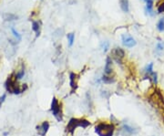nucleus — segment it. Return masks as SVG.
I'll list each match as a JSON object with an SVG mask.
<instances>
[{
  "mask_svg": "<svg viewBox=\"0 0 164 136\" xmlns=\"http://www.w3.org/2000/svg\"><path fill=\"white\" fill-rule=\"evenodd\" d=\"M116 126L111 122H99L95 126V132L98 136H113Z\"/></svg>",
  "mask_w": 164,
  "mask_h": 136,
  "instance_id": "nucleus-1",
  "label": "nucleus"
},
{
  "mask_svg": "<svg viewBox=\"0 0 164 136\" xmlns=\"http://www.w3.org/2000/svg\"><path fill=\"white\" fill-rule=\"evenodd\" d=\"M149 100H150V103L153 105V107L164 112V98L160 89H155L154 92L150 95Z\"/></svg>",
  "mask_w": 164,
  "mask_h": 136,
  "instance_id": "nucleus-2",
  "label": "nucleus"
},
{
  "mask_svg": "<svg viewBox=\"0 0 164 136\" xmlns=\"http://www.w3.org/2000/svg\"><path fill=\"white\" fill-rule=\"evenodd\" d=\"M17 79H16V73H12V74L8 76L7 80H6L5 86L6 89L9 93L13 94H20V85H18L17 83Z\"/></svg>",
  "mask_w": 164,
  "mask_h": 136,
  "instance_id": "nucleus-3",
  "label": "nucleus"
},
{
  "mask_svg": "<svg viewBox=\"0 0 164 136\" xmlns=\"http://www.w3.org/2000/svg\"><path fill=\"white\" fill-rule=\"evenodd\" d=\"M51 112L56 118L58 122H62L64 119V114H63V107L61 101L59 100L54 97L52 99V102H51Z\"/></svg>",
  "mask_w": 164,
  "mask_h": 136,
  "instance_id": "nucleus-4",
  "label": "nucleus"
},
{
  "mask_svg": "<svg viewBox=\"0 0 164 136\" xmlns=\"http://www.w3.org/2000/svg\"><path fill=\"white\" fill-rule=\"evenodd\" d=\"M79 127V119L78 118H72L70 119L69 122H68L66 126V131L68 133H69L70 135L74 134L75 131L77 130V128Z\"/></svg>",
  "mask_w": 164,
  "mask_h": 136,
  "instance_id": "nucleus-5",
  "label": "nucleus"
},
{
  "mask_svg": "<svg viewBox=\"0 0 164 136\" xmlns=\"http://www.w3.org/2000/svg\"><path fill=\"white\" fill-rule=\"evenodd\" d=\"M78 75L74 73V72H70L69 74V85L71 89V93H75L78 88Z\"/></svg>",
  "mask_w": 164,
  "mask_h": 136,
  "instance_id": "nucleus-6",
  "label": "nucleus"
},
{
  "mask_svg": "<svg viewBox=\"0 0 164 136\" xmlns=\"http://www.w3.org/2000/svg\"><path fill=\"white\" fill-rule=\"evenodd\" d=\"M49 127H50L49 122L48 121H44L42 123L36 127L38 134L40 136H46V134L48 133V130H49Z\"/></svg>",
  "mask_w": 164,
  "mask_h": 136,
  "instance_id": "nucleus-7",
  "label": "nucleus"
},
{
  "mask_svg": "<svg viewBox=\"0 0 164 136\" xmlns=\"http://www.w3.org/2000/svg\"><path fill=\"white\" fill-rule=\"evenodd\" d=\"M105 76L108 77H115L114 72H113V69H112V60L111 57H108L106 60V65L104 68V74Z\"/></svg>",
  "mask_w": 164,
  "mask_h": 136,
  "instance_id": "nucleus-8",
  "label": "nucleus"
},
{
  "mask_svg": "<svg viewBox=\"0 0 164 136\" xmlns=\"http://www.w3.org/2000/svg\"><path fill=\"white\" fill-rule=\"evenodd\" d=\"M121 38H122V43H123V45H124L125 47H127V48H133L134 46H136L137 41L132 38L131 36H130V35H127V34L122 35Z\"/></svg>",
  "mask_w": 164,
  "mask_h": 136,
  "instance_id": "nucleus-9",
  "label": "nucleus"
},
{
  "mask_svg": "<svg viewBox=\"0 0 164 136\" xmlns=\"http://www.w3.org/2000/svg\"><path fill=\"white\" fill-rule=\"evenodd\" d=\"M112 57L119 63H121V60L125 57V51L120 48H116L112 51Z\"/></svg>",
  "mask_w": 164,
  "mask_h": 136,
  "instance_id": "nucleus-10",
  "label": "nucleus"
},
{
  "mask_svg": "<svg viewBox=\"0 0 164 136\" xmlns=\"http://www.w3.org/2000/svg\"><path fill=\"white\" fill-rule=\"evenodd\" d=\"M120 8L123 12L129 13L130 11V5H129V0H120Z\"/></svg>",
  "mask_w": 164,
  "mask_h": 136,
  "instance_id": "nucleus-11",
  "label": "nucleus"
},
{
  "mask_svg": "<svg viewBox=\"0 0 164 136\" xmlns=\"http://www.w3.org/2000/svg\"><path fill=\"white\" fill-rule=\"evenodd\" d=\"M122 130L124 131L126 133L128 134H134V133H137V131L135 130L134 128H132L131 126H130V125H128V124H124L123 126H122Z\"/></svg>",
  "mask_w": 164,
  "mask_h": 136,
  "instance_id": "nucleus-12",
  "label": "nucleus"
},
{
  "mask_svg": "<svg viewBox=\"0 0 164 136\" xmlns=\"http://www.w3.org/2000/svg\"><path fill=\"white\" fill-rule=\"evenodd\" d=\"M101 80L106 84H111V83H114L116 81V79H115V77H108L103 75L101 78Z\"/></svg>",
  "mask_w": 164,
  "mask_h": 136,
  "instance_id": "nucleus-13",
  "label": "nucleus"
},
{
  "mask_svg": "<svg viewBox=\"0 0 164 136\" xmlns=\"http://www.w3.org/2000/svg\"><path fill=\"white\" fill-rule=\"evenodd\" d=\"M146 2V10L150 15H153L152 13V7H153V0H145Z\"/></svg>",
  "mask_w": 164,
  "mask_h": 136,
  "instance_id": "nucleus-14",
  "label": "nucleus"
},
{
  "mask_svg": "<svg viewBox=\"0 0 164 136\" xmlns=\"http://www.w3.org/2000/svg\"><path fill=\"white\" fill-rule=\"evenodd\" d=\"M88 126H90V122H88L87 119H84V118L79 119V127H81V128L83 129H86L88 128Z\"/></svg>",
  "mask_w": 164,
  "mask_h": 136,
  "instance_id": "nucleus-15",
  "label": "nucleus"
},
{
  "mask_svg": "<svg viewBox=\"0 0 164 136\" xmlns=\"http://www.w3.org/2000/svg\"><path fill=\"white\" fill-rule=\"evenodd\" d=\"M39 24H38V21H33L32 22V29L33 31L37 33V37L39 36Z\"/></svg>",
  "mask_w": 164,
  "mask_h": 136,
  "instance_id": "nucleus-16",
  "label": "nucleus"
},
{
  "mask_svg": "<svg viewBox=\"0 0 164 136\" xmlns=\"http://www.w3.org/2000/svg\"><path fill=\"white\" fill-rule=\"evenodd\" d=\"M67 38L68 40V45L70 47H72L74 44V40H75V34L74 33H69V34L67 35Z\"/></svg>",
  "mask_w": 164,
  "mask_h": 136,
  "instance_id": "nucleus-17",
  "label": "nucleus"
},
{
  "mask_svg": "<svg viewBox=\"0 0 164 136\" xmlns=\"http://www.w3.org/2000/svg\"><path fill=\"white\" fill-rule=\"evenodd\" d=\"M157 28L160 32H163L164 31V18H160L159 20V22L157 23Z\"/></svg>",
  "mask_w": 164,
  "mask_h": 136,
  "instance_id": "nucleus-18",
  "label": "nucleus"
},
{
  "mask_svg": "<svg viewBox=\"0 0 164 136\" xmlns=\"http://www.w3.org/2000/svg\"><path fill=\"white\" fill-rule=\"evenodd\" d=\"M147 77H148V79H150V80H151V81L153 82L155 85L158 83V75H157L156 72H152L150 76H147Z\"/></svg>",
  "mask_w": 164,
  "mask_h": 136,
  "instance_id": "nucleus-19",
  "label": "nucleus"
},
{
  "mask_svg": "<svg viewBox=\"0 0 164 136\" xmlns=\"http://www.w3.org/2000/svg\"><path fill=\"white\" fill-rule=\"evenodd\" d=\"M152 72H153V63H150L146 68V77L150 76Z\"/></svg>",
  "mask_w": 164,
  "mask_h": 136,
  "instance_id": "nucleus-20",
  "label": "nucleus"
},
{
  "mask_svg": "<svg viewBox=\"0 0 164 136\" xmlns=\"http://www.w3.org/2000/svg\"><path fill=\"white\" fill-rule=\"evenodd\" d=\"M164 50V43L163 42H159L156 45V52L158 53H161Z\"/></svg>",
  "mask_w": 164,
  "mask_h": 136,
  "instance_id": "nucleus-21",
  "label": "nucleus"
},
{
  "mask_svg": "<svg viewBox=\"0 0 164 136\" xmlns=\"http://www.w3.org/2000/svg\"><path fill=\"white\" fill-rule=\"evenodd\" d=\"M3 18H4V19L6 20H15L16 18H17V16H16L15 15L13 14H5L3 15Z\"/></svg>",
  "mask_w": 164,
  "mask_h": 136,
  "instance_id": "nucleus-22",
  "label": "nucleus"
},
{
  "mask_svg": "<svg viewBox=\"0 0 164 136\" xmlns=\"http://www.w3.org/2000/svg\"><path fill=\"white\" fill-rule=\"evenodd\" d=\"M11 31H12V33H13V35L15 36V38H16V39L18 40V41H21V39H22V38H21V36H20V34L19 33L16 31V29H15L14 28H11Z\"/></svg>",
  "mask_w": 164,
  "mask_h": 136,
  "instance_id": "nucleus-23",
  "label": "nucleus"
},
{
  "mask_svg": "<svg viewBox=\"0 0 164 136\" xmlns=\"http://www.w3.org/2000/svg\"><path fill=\"white\" fill-rule=\"evenodd\" d=\"M16 75V79H17L18 80H21L25 75V69H21V70H20Z\"/></svg>",
  "mask_w": 164,
  "mask_h": 136,
  "instance_id": "nucleus-24",
  "label": "nucleus"
},
{
  "mask_svg": "<svg viewBox=\"0 0 164 136\" xmlns=\"http://www.w3.org/2000/svg\"><path fill=\"white\" fill-rule=\"evenodd\" d=\"M108 48H110V43H108V41H105V42L102 44V48H103V51H104V53H106V52L108 51Z\"/></svg>",
  "mask_w": 164,
  "mask_h": 136,
  "instance_id": "nucleus-25",
  "label": "nucleus"
},
{
  "mask_svg": "<svg viewBox=\"0 0 164 136\" xmlns=\"http://www.w3.org/2000/svg\"><path fill=\"white\" fill-rule=\"evenodd\" d=\"M6 99V94L5 93V94H3L2 96L0 97V108L2 107V104L4 103V101H5V100Z\"/></svg>",
  "mask_w": 164,
  "mask_h": 136,
  "instance_id": "nucleus-26",
  "label": "nucleus"
},
{
  "mask_svg": "<svg viewBox=\"0 0 164 136\" xmlns=\"http://www.w3.org/2000/svg\"><path fill=\"white\" fill-rule=\"evenodd\" d=\"M28 84H22V85H20V91H21V93L22 92H25L26 90H28Z\"/></svg>",
  "mask_w": 164,
  "mask_h": 136,
  "instance_id": "nucleus-27",
  "label": "nucleus"
},
{
  "mask_svg": "<svg viewBox=\"0 0 164 136\" xmlns=\"http://www.w3.org/2000/svg\"><path fill=\"white\" fill-rule=\"evenodd\" d=\"M163 12H164V2L161 3L158 6V13H163Z\"/></svg>",
  "mask_w": 164,
  "mask_h": 136,
  "instance_id": "nucleus-28",
  "label": "nucleus"
},
{
  "mask_svg": "<svg viewBox=\"0 0 164 136\" xmlns=\"http://www.w3.org/2000/svg\"><path fill=\"white\" fill-rule=\"evenodd\" d=\"M110 121H111V123H113V124H115V123H118V121H117V119L115 118L114 116H113V115H110Z\"/></svg>",
  "mask_w": 164,
  "mask_h": 136,
  "instance_id": "nucleus-29",
  "label": "nucleus"
},
{
  "mask_svg": "<svg viewBox=\"0 0 164 136\" xmlns=\"http://www.w3.org/2000/svg\"><path fill=\"white\" fill-rule=\"evenodd\" d=\"M7 134H8V132H4V135H5V136L7 135Z\"/></svg>",
  "mask_w": 164,
  "mask_h": 136,
  "instance_id": "nucleus-30",
  "label": "nucleus"
}]
</instances>
